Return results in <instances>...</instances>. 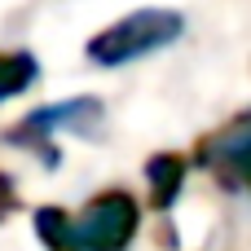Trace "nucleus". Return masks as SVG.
<instances>
[{
    "label": "nucleus",
    "instance_id": "6e6552de",
    "mask_svg": "<svg viewBox=\"0 0 251 251\" xmlns=\"http://www.w3.org/2000/svg\"><path fill=\"white\" fill-rule=\"evenodd\" d=\"M13 212H18V181H13L9 172H0V225H4Z\"/></svg>",
    "mask_w": 251,
    "mask_h": 251
},
{
    "label": "nucleus",
    "instance_id": "f257e3e1",
    "mask_svg": "<svg viewBox=\"0 0 251 251\" xmlns=\"http://www.w3.org/2000/svg\"><path fill=\"white\" fill-rule=\"evenodd\" d=\"M101 124H106V106H101V97H66V101L35 106V110L22 115L13 128H4V146H22V150L40 154L44 168H57V163H62V150H57L53 132L101 137Z\"/></svg>",
    "mask_w": 251,
    "mask_h": 251
},
{
    "label": "nucleus",
    "instance_id": "39448f33",
    "mask_svg": "<svg viewBox=\"0 0 251 251\" xmlns=\"http://www.w3.org/2000/svg\"><path fill=\"white\" fill-rule=\"evenodd\" d=\"M185 172H190V163H185L181 154H172V150H163V154H154V159L146 163V181H150V203H154L159 212H168V207H172V203L181 199Z\"/></svg>",
    "mask_w": 251,
    "mask_h": 251
},
{
    "label": "nucleus",
    "instance_id": "423d86ee",
    "mask_svg": "<svg viewBox=\"0 0 251 251\" xmlns=\"http://www.w3.org/2000/svg\"><path fill=\"white\" fill-rule=\"evenodd\" d=\"M35 225V238L44 243V251H79V238H75V216L66 207H35L31 216Z\"/></svg>",
    "mask_w": 251,
    "mask_h": 251
},
{
    "label": "nucleus",
    "instance_id": "0eeeda50",
    "mask_svg": "<svg viewBox=\"0 0 251 251\" xmlns=\"http://www.w3.org/2000/svg\"><path fill=\"white\" fill-rule=\"evenodd\" d=\"M35 79H40V62H35V53H26V49H9V53H0V101H13V97L26 93Z\"/></svg>",
    "mask_w": 251,
    "mask_h": 251
},
{
    "label": "nucleus",
    "instance_id": "7ed1b4c3",
    "mask_svg": "<svg viewBox=\"0 0 251 251\" xmlns=\"http://www.w3.org/2000/svg\"><path fill=\"white\" fill-rule=\"evenodd\" d=\"M141 225V207L128 190H106L84 203L75 216V238L79 251H128Z\"/></svg>",
    "mask_w": 251,
    "mask_h": 251
},
{
    "label": "nucleus",
    "instance_id": "f03ea898",
    "mask_svg": "<svg viewBox=\"0 0 251 251\" xmlns=\"http://www.w3.org/2000/svg\"><path fill=\"white\" fill-rule=\"evenodd\" d=\"M185 35V18L176 9H137L119 22H110L106 31H97L84 53L93 66H128L137 57H150L168 44H176Z\"/></svg>",
    "mask_w": 251,
    "mask_h": 251
},
{
    "label": "nucleus",
    "instance_id": "20e7f679",
    "mask_svg": "<svg viewBox=\"0 0 251 251\" xmlns=\"http://www.w3.org/2000/svg\"><path fill=\"white\" fill-rule=\"evenodd\" d=\"M203 159L216 163L229 181H238V185H247V190H251V119L234 124L229 132H221V137L207 146Z\"/></svg>",
    "mask_w": 251,
    "mask_h": 251
}]
</instances>
